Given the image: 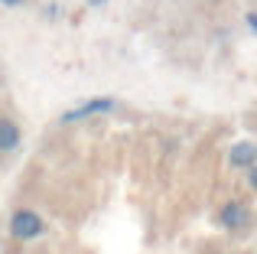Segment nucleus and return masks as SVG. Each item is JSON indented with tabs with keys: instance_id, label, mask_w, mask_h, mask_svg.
<instances>
[{
	"instance_id": "obj_1",
	"label": "nucleus",
	"mask_w": 257,
	"mask_h": 254,
	"mask_svg": "<svg viewBox=\"0 0 257 254\" xmlns=\"http://www.w3.org/2000/svg\"><path fill=\"white\" fill-rule=\"evenodd\" d=\"M43 231H46L43 218H39L36 212H30V209H20L17 215L10 218V235H13V238H20V241H30V238H39Z\"/></svg>"
},
{
	"instance_id": "obj_2",
	"label": "nucleus",
	"mask_w": 257,
	"mask_h": 254,
	"mask_svg": "<svg viewBox=\"0 0 257 254\" xmlns=\"http://www.w3.org/2000/svg\"><path fill=\"white\" fill-rule=\"evenodd\" d=\"M111 108H114V98H91V101H85V104H78V108L65 111L62 121L72 124V121H82V117H91V114H104V111H111Z\"/></svg>"
},
{
	"instance_id": "obj_3",
	"label": "nucleus",
	"mask_w": 257,
	"mask_h": 254,
	"mask_svg": "<svg viewBox=\"0 0 257 254\" xmlns=\"http://www.w3.org/2000/svg\"><path fill=\"white\" fill-rule=\"evenodd\" d=\"M218 225H225V228H241V225H247V209L241 202H228L225 209L218 212Z\"/></svg>"
},
{
	"instance_id": "obj_4",
	"label": "nucleus",
	"mask_w": 257,
	"mask_h": 254,
	"mask_svg": "<svg viewBox=\"0 0 257 254\" xmlns=\"http://www.w3.org/2000/svg\"><path fill=\"white\" fill-rule=\"evenodd\" d=\"M254 157H257V147L251 140H241V144L231 147V153H228V160H231V166H254Z\"/></svg>"
},
{
	"instance_id": "obj_5",
	"label": "nucleus",
	"mask_w": 257,
	"mask_h": 254,
	"mask_svg": "<svg viewBox=\"0 0 257 254\" xmlns=\"http://www.w3.org/2000/svg\"><path fill=\"white\" fill-rule=\"evenodd\" d=\"M20 147V127L10 117H0V153H10Z\"/></svg>"
},
{
	"instance_id": "obj_6",
	"label": "nucleus",
	"mask_w": 257,
	"mask_h": 254,
	"mask_svg": "<svg viewBox=\"0 0 257 254\" xmlns=\"http://www.w3.org/2000/svg\"><path fill=\"white\" fill-rule=\"evenodd\" d=\"M0 4H7V7H17V4H20V0H0Z\"/></svg>"
},
{
	"instance_id": "obj_7",
	"label": "nucleus",
	"mask_w": 257,
	"mask_h": 254,
	"mask_svg": "<svg viewBox=\"0 0 257 254\" xmlns=\"http://www.w3.org/2000/svg\"><path fill=\"white\" fill-rule=\"evenodd\" d=\"M98 4H104V0H88V7H98Z\"/></svg>"
}]
</instances>
